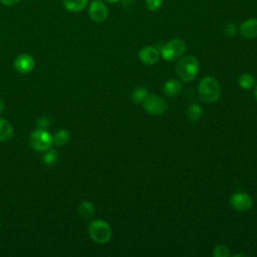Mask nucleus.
Instances as JSON below:
<instances>
[{"mask_svg":"<svg viewBox=\"0 0 257 257\" xmlns=\"http://www.w3.org/2000/svg\"><path fill=\"white\" fill-rule=\"evenodd\" d=\"M198 94L202 102L214 103L221 95V86L219 81L213 76H205L198 85Z\"/></svg>","mask_w":257,"mask_h":257,"instance_id":"obj_1","label":"nucleus"},{"mask_svg":"<svg viewBox=\"0 0 257 257\" xmlns=\"http://www.w3.org/2000/svg\"><path fill=\"white\" fill-rule=\"evenodd\" d=\"M199 69V60L194 55L183 56L176 64V73L184 82L193 81L197 77Z\"/></svg>","mask_w":257,"mask_h":257,"instance_id":"obj_2","label":"nucleus"},{"mask_svg":"<svg viewBox=\"0 0 257 257\" xmlns=\"http://www.w3.org/2000/svg\"><path fill=\"white\" fill-rule=\"evenodd\" d=\"M88 234L92 241L97 244H106L112 237L110 225L103 220H93L88 226Z\"/></svg>","mask_w":257,"mask_h":257,"instance_id":"obj_3","label":"nucleus"},{"mask_svg":"<svg viewBox=\"0 0 257 257\" xmlns=\"http://www.w3.org/2000/svg\"><path fill=\"white\" fill-rule=\"evenodd\" d=\"M186 52V43L180 38H174L166 42L160 49L161 57L166 61H174Z\"/></svg>","mask_w":257,"mask_h":257,"instance_id":"obj_4","label":"nucleus"},{"mask_svg":"<svg viewBox=\"0 0 257 257\" xmlns=\"http://www.w3.org/2000/svg\"><path fill=\"white\" fill-rule=\"evenodd\" d=\"M143 106L147 113L154 116H160L168 110L167 100L164 97L156 94H149L144 100Z\"/></svg>","mask_w":257,"mask_h":257,"instance_id":"obj_5","label":"nucleus"},{"mask_svg":"<svg viewBox=\"0 0 257 257\" xmlns=\"http://www.w3.org/2000/svg\"><path fill=\"white\" fill-rule=\"evenodd\" d=\"M52 143L53 137L45 128L38 127L30 135V145L38 152H44L50 149Z\"/></svg>","mask_w":257,"mask_h":257,"instance_id":"obj_6","label":"nucleus"},{"mask_svg":"<svg viewBox=\"0 0 257 257\" xmlns=\"http://www.w3.org/2000/svg\"><path fill=\"white\" fill-rule=\"evenodd\" d=\"M231 207L238 212H247L253 206L252 197L245 192H236L230 197Z\"/></svg>","mask_w":257,"mask_h":257,"instance_id":"obj_7","label":"nucleus"},{"mask_svg":"<svg viewBox=\"0 0 257 257\" xmlns=\"http://www.w3.org/2000/svg\"><path fill=\"white\" fill-rule=\"evenodd\" d=\"M88 14L92 21L94 22H103L108 16V8L105 3L101 0H93L89 4Z\"/></svg>","mask_w":257,"mask_h":257,"instance_id":"obj_8","label":"nucleus"},{"mask_svg":"<svg viewBox=\"0 0 257 257\" xmlns=\"http://www.w3.org/2000/svg\"><path fill=\"white\" fill-rule=\"evenodd\" d=\"M138 56L140 61L145 65H154L159 61L161 54L160 50L157 47L148 45L141 48V50L138 53Z\"/></svg>","mask_w":257,"mask_h":257,"instance_id":"obj_9","label":"nucleus"},{"mask_svg":"<svg viewBox=\"0 0 257 257\" xmlns=\"http://www.w3.org/2000/svg\"><path fill=\"white\" fill-rule=\"evenodd\" d=\"M34 58L27 53L19 54L14 60V67L20 73H28L34 68Z\"/></svg>","mask_w":257,"mask_h":257,"instance_id":"obj_10","label":"nucleus"},{"mask_svg":"<svg viewBox=\"0 0 257 257\" xmlns=\"http://www.w3.org/2000/svg\"><path fill=\"white\" fill-rule=\"evenodd\" d=\"M240 34L245 38L257 37V18H248L239 27Z\"/></svg>","mask_w":257,"mask_h":257,"instance_id":"obj_11","label":"nucleus"},{"mask_svg":"<svg viewBox=\"0 0 257 257\" xmlns=\"http://www.w3.org/2000/svg\"><path fill=\"white\" fill-rule=\"evenodd\" d=\"M183 89V84L180 80L171 78L167 80L163 85V93L168 97H176L178 96Z\"/></svg>","mask_w":257,"mask_h":257,"instance_id":"obj_12","label":"nucleus"},{"mask_svg":"<svg viewBox=\"0 0 257 257\" xmlns=\"http://www.w3.org/2000/svg\"><path fill=\"white\" fill-rule=\"evenodd\" d=\"M78 214L85 220H90L95 214L94 205L89 201H83L78 207Z\"/></svg>","mask_w":257,"mask_h":257,"instance_id":"obj_13","label":"nucleus"},{"mask_svg":"<svg viewBox=\"0 0 257 257\" xmlns=\"http://www.w3.org/2000/svg\"><path fill=\"white\" fill-rule=\"evenodd\" d=\"M88 4V0H63V6L70 12H80Z\"/></svg>","mask_w":257,"mask_h":257,"instance_id":"obj_14","label":"nucleus"},{"mask_svg":"<svg viewBox=\"0 0 257 257\" xmlns=\"http://www.w3.org/2000/svg\"><path fill=\"white\" fill-rule=\"evenodd\" d=\"M203 115V108L198 103H191L186 109V116L191 121H198Z\"/></svg>","mask_w":257,"mask_h":257,"instance_id":"obj_15","label":"nucleus"},{"mask_svg":"<svg viewBox=\"0 0 257 257\" xmlns=\"http://www.w3.org/2000/svg\"><path fill=\"white\" fill-rule=\"evenodd\" d=\"M238 83L239 86L244 89V90H250L255 86L256 83V79L255 76L249 72H245L243 74L240 75L239 79H238Z\"/></svg>","mask_w":257,"mask_h":257,"instance_id":"obj_16","label":"nucleus"},{"mask_svg":"<svg viewBox=\"0 0 257 257\" xmlns=\"http://www.w3.org/2000/svg\"><path fill=\"white\" fill-rule=\"evenodd\" d=\"M149 94V90L145 86H138L134 88L133 91L131 92V99L135 103L140 104L144 102V100L147 98Z\"/></svg>","mask_w":257,"mask_h":257,"instance_id":"obj_17","label":"nucleus"},{"mask_svg":"<svg viewBox=\"0 0 257 257\" xmlns=\"http://www.w3.org/2000/svg\"><path fill=\"white\" fill-rule=\"evenodd\" d=\"M13 136L12 125L4 118H0V142L8 141Z\"/></svg>","mask_w":257,"mask_h":257,"instance_id":"obj_18","label":"nucleus"},{"mask_svg":"<svg viewBox=\"0 0 257 257\" xmlns=\"http://www.w3.org/2000/svg\"><path fill=\"white\" fill-rule=\"evenodd\" d=\"M70 141V134L62 128L59 130L53 137V143H55L57 146H65L69 143Z\"/></svg>","mask_w":257,"mask_h":257,"instance_id":"obj_19","label":"nucleus"},{"mask_svg":"<svg viewBox=\"0 0 257 257\" xmlns=\"http://www.w3.org/2000/svg\"><path fill=\"white\" fill-rule=\"evenodd\" d=\"M58 160V155L55 150L48 149L44 151V154L42 155V161L46 166H53L56 164Z\"/></svg>","mask_w":257,"mask_h":257,"instance_id":"obj_20","label":"nucleus"},{"mask_svg":"<svg viewBox=\"0 0 257 257\" xmlns=\"http://www.w3.org/2000/svg\"><path fill=\"white\" fill-rule=\"evenodd\" d=\"M213 256L215 257H229L231 256V252L228 246L219 244L213 250Z\"/></svg>","mask_w":257,"mask_h":257,"instance_id":"obj_21","label":"nucleus"},{"mask_svg":"<svg viewBox=\"0 0 257 257\" xmlns=\"http://www.w3.org/2000/svg\"><path fill=\"white\" fill-rule=\"evenodd\" d=\"M224 33H225V35L227 37H230V38L235 37L236 34L238 33L237 25L235 23H233V22H230V23L226 24V26L224 28Z\"/></svg>","mask_w":257,"mask_h":257,"instance_id":"obj_22","label":"nucleus"},{"mask_svg":"<svg viewBox=\"0 0 257 257\" xmlns=\"http://www.w3.org/2000/svg\"><path fill=\"white\" fill-rule=\"evenodd\" d=\"M163 0H146V7L150 11H156L162 6Z\"/></svg>","mask_w":257,"mask_h":257,"instance_id":"obj_23","label":"nucleus"},{"mask_svg":"<svg viewBox=\"0 0 257 257\" xmlns=\"http://www.w3.org/2000/svg\"><path fill=\"white\" fill-rule=\"evenodd\" d=\"M36 124H37V126L39 128H46L50 124V119L48 117H46V116H41L40 118L37 119Z\"/></svg>","mask_w":257,"mask_h":257,"instance_id":"obj_24","label":"nucleus"},{"mask_svg":"<svg viewBox=\"0 0 257 257\" xmlns=\"http://www.w3.org/2000/svg\"><path fill=\"white\" fill-rule=\"evenodd\" d=\"M21 0H0V2L5 6H13L17 3H19Z\"/></svg>","mask_w":257,"mask_h":257,"instance_id":"obj_25","label":"nucleus"},{"mask_svg":"<svg viewBox=\"0 0 257 257\" xmlns=\"http://www.w3.org/2000/svg\"><path fill=\"white\" fill-rule=\"evenodd\" d=\"M4 110V101L2 99H0V113Z\"/></svg>","mask_w":257,"mask_h":257,"instance_id":"obj_26","label":"nucleus"},{"mask_svg":"<svg viewBox=\"0 0 257 257\" xmlns=\"http://www.w3.org/2000/svg\"><path fill=\"white\" fill-rule=\"evenodd\" d=\"M239 256H244V257H245V256H248V255H247V254H245V253H241V254H234V255H233V257H239Z\"/></svg>","mask_w":257,"mask_h":257,"instance_id":"obj_27","label":"nucleus"},{"mask_svg":"<svg viewBox=\"0 0 257 257\" xmlns=\"http://www.w3.org/2000/svg\"><path fill=\"white\" fill-rule=\"evenodd\" d=\"M254 96H255V99L257 101V84L255 85V88H254Z\"/></svg>","mask_w":257,"mask_h":257,"instance_id":"obj_28","label":"nucleus"},{"mask_svg":"<svg viewBox=\"0 0 257 257\" xmlns=\"http://www.w3.org/2000/svg\"><path fill=\"white\" fill-rule=\"evenodd\" d=\"M106 2H109V3H115V2H118L120 0H105Z\"/></svg>","mask_w":257,"mask_h":257,"instance_id":"obj_29","label":"nucleus"},{"mask_svg":"<svg viewBox=\"0 0 257 257\" xmlns=\"http://www.w3.org/2000/svg\"><path fill=\"white\" fill-rule=\"evenodd\" d=\"M28 1H31V0H28Z\"/></svg>","mask_w":257,"mask_h":257,"instance_id":"obj_30","label":"nucleus"}]
</instances>
